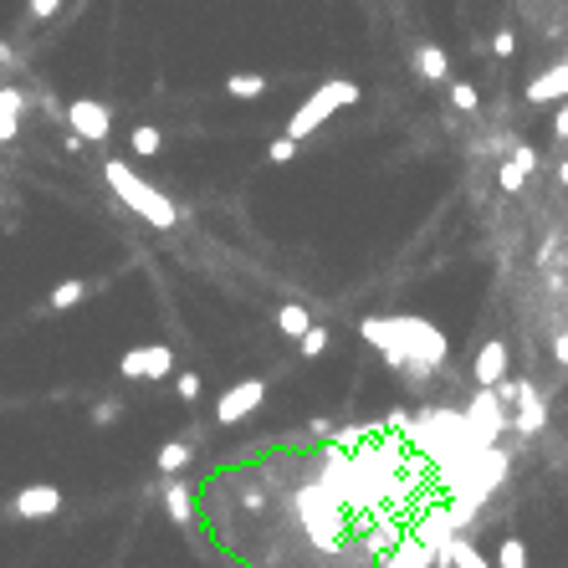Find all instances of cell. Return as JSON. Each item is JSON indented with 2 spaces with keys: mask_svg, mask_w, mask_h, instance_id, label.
<instances>
[{
  "mask_svg": "<svg viewBox=\"0 0 568 568\" xmlns=\"http://www.w3.org/2000/svg\"><path fill=\"white\" fill-rule=\"evenodd\" d=\"M359 338L379 348L389 369H400V374L410 369L415 379L435 374V369L451 359L446 333L435 328L430 318H415V313H400V318H364V323H359Z\"/></svg>",
  "mask_w": 568,
  "mask_h": 568,
  "instance_id": "cell-1",
  "label": "cell"
},
{
  "mask_svg": "<svg viewBox=\"0 0 568 568\" xmlns=\"http://www.w3.org/2000/svg\"><path fill=\"white\" fill-rule=\"evenodd\" d=\"M267 159H272V164H292V159H297V139H287V134L272 139V144H267Z\"/></svg>",
  "mask_w": 568,
  "mask_h": 568,
  "instance_id": "cell-27",
  "label": "cell"
},
{
  "mask_svg": "<svg viewBox=\"0 0 568 568\" xmlns=\"http://www.w3.org/2000/svg\"><path fill=\"white\" fill-rule=\"evenodd\" d=\"M451 103H456L461 113H476V103H482V98H476L471 82H451Z\"/></svg>",
  "mask_w": 568,
  "mask_h": 568,
  "instance_id": "cell-26",
  "label": "cell"
},
{
  "mask_svg": "<svg viewBox=\"0 0 568 568\" xmlns=\"http://www.w3.org/2000/svg\"><path fill=\"white\" fill-rule=\"evenodd\" d=\"M67 123H72V134H82L87 144H103L113 134V113L98 98H72L67 103Z\"/></svg>",
  "mask_w": 568,
  "mask_h": 568,
  "instance_id": "cell-8",
  "label": "cell"
},
{
  "mask_svg": "<svg viewBox=\"0 0 568 568\" xmlns=\"http://www.w3.org/2000/svg\"><path fill=\"white\" fill-rule=\"evenodd\" d=\"M553 134H558V139H568V98H563V108L553 113Z\"/></svg>",
  "mask_w": 568,
  "mask_h": 568,
  "instance_id": "cell-33",
  "label": "cell"
},
{
  "mask_svg": "<svg viewBox=\"0 0 568 568\" xmlns=\"http://www.w3.org/2000/svg\"><path fill=\"white\" fill-rule=\"evenodd\" d=\"M563 98H568V57L528 82V103H563Z\"/></svg>",
  "mask_w": 568,
  "mask_h": 568,
  "instance_id": "cell-13",
  "label": "cell"
},
{
  "mask_svg": "<svg viewBox=\"0 0 568 568\" xmlns=\"http://www.w3.org/2000/svg\"><path fill=\"white\" fill-rule=\"evenodd\" d=\"M471 379H476V389H497V384L507 379V343H502V338H487L482 348H476Z\"/></svg>",
  "mask_w": 568,
  "mask_h": 568,
  "instance_id": "cell-10",
  "label": "cell"
},
{
  "mask_svg": "<svg viewBox=\"0 0 568 568\" xmlns=\"http://www.w3.org/2000/svg\"><path fill=\"white\" fill-rule=\"evenodd\" d=\"M461 415H466V430H471L476 446H497L502 430L512 425V415L502 410V395H497V389H476L471 405H466Z\"/></svg>",
  "mask_w": 568,
  "mask_h": 568,
  "instance_id": "cell-5",
  "label": "cell"
},
{
  "mask_svg": "<svg viewBox=\"0 0 568 568\" xmlns=\"http://www.w3.org/2000/svg\"><path fill=\"white\" fill-rule=\"evenodd\" d=\"M164 512L180 522V528L195 517V487L185 482V476H169V482H164Z\"/></svg>",
  "mask_w": 568,
  "mask_h": 568,
  "instance_id": "cell-15",
  "label": "cell"
},
{
  "mask_svg": "<svg viewBox=\"0 0 568 568\" xmlns=\"http://www.w3.org/2000/svg\"><path fill=\"white\" fill-rule=\"evenodd\" d=\"M512 425H517L522 435H538V430L548 425V405H543V395H538L533 384L517 389V415H512Z\"/></svg>",
  "mask_w": 568,
  "mask_h": 568,
  "instance_id": "cell-12",
  "label": "cell"
},
{
  "mask_svg": "<svg viewBox=\"0 0 568 568\" xmlns=\"http://www.w3.org/2000/svg\"><path fill=\"white\" fill-rule=\"evenodd\" d=\"M103 180H108V185H113V195H118L128 210H134L139 221H149L154 231H174V226H180V210H174V200H169L164 190H154L134 164L108 159V164H103Z\"/></svg>",
  "mask_w": 568,
  "mask_h": 568,
  "instance_id": "cell-3",
  "label": "cell"
},
{
  "mask_svg": "<svg viewBox=\"0 0 568 568\" xmlns=\"http://www.w3.org/2000/svg\"><path fill=\"white\" fill-rule=\"evenodd\" d=\"M553 359L568 369V333H558V338H553Z\"/></svg>",
  "mask_w": 568,
  "mask_h": 568,
  "instance_id": "cell-34",
  "label": "cell"
},
{
  "mask_svg": "<svg viewBox=\"0 0 568 568\" xmlns=\"http://www.w3.org/2000/svg\"><path fill=\"white\" fill-rule=\"evenodd\" d=\"M328 343H333V338H328V328H318V323H313L308 333H302V343H297V348H302V359H323V354H328Z\"/></svg>",
  "mask_w": 568,
  "mask_h": 568,
  "instance_id": "cell-25",
  "label": "cell"
},
{
  "mask_svg": "<svg viewBox=\"0 0 568 568\" xmlns=\"http://www.w3.org/2000/svg\"><path fill=\"white\" fill-rule=\"evenodd\" d=\"M359 441H364V425H343V430H333V446H343V451L359 446Z\"/></svg>",
  "mask_w": 568,
  "mask_h": 568,
  "instance_id": "cell-29",
  "label": "cell"
},
{
  "mask_svg": "<svg viewBox=\"0 0 568 568\" xmlns=\"http://www.w3.org/2000/svg\"><path fill=\"white\" fill-rule=\"evenodd\" d=\"M292 512H297V522H302V533L313 538V548H323V553H338V548H348V507L328 482H302L297 492H292Z\"/></svg>",
  "mask_w": 568,
  "mask_h": 568,
  "instance_id": "cell-2",
  "label": "cell"
},
{
  "mask_svg": "<svg viewBox=\"0 0 568 568\" xmlns=\"http://www.w3.org/2000/svg\"><path fill=\"white\" fill-rule=\"evenodd\" d=\"M415 72H420L425 82H451V57L435 47V41H425V47L415 52Z\"/></svg>",
  "mask_w": 568,
  "mask_h": 568,
  "instance_id": "cell-18",
  "label": "cell"
},
{
  "mask_svg": "<svg viewBox=\"0 0 568 568\" xmlns=\"http://www.w3.org/2000/svg\"><path fill=\"white\" fill-rule=\"evenodd\" d=\"M21 113H26V93L21 87H0V144H11L21 134Z\"/></svg>",
  "mask_w": 568,
  "mask_h": 568,
  "instance_id": "cell-14",
  "label": "cell"
},
{
  "mask_svg": "<svg viewBox=\"0 0 568 568\" xmlns=\"http://www.w3.org/2000/svg\"><path fill=\"white\" fill-rule=\"evenodd\" d=\"M533 164H538L533 144H517V149L507 154V164L497 169V185H502V195H517L522 185H528V174H533Z\"/></svg>",
  "mask_w": 568,
  "mask_h": 568,
  "instance_id": "cell-11",
  "label": "cell"
},
{
  "mask_svg": "<svg viewBox=\"0 0 568 568\" xmlns=\"http://www.w3.org/2000/svg\"><path fill=\"white\" fill-rule=\"evenodd\" d=\"M512 47H517L512 31H497V36H492V52H497V57H512Z\"/></svg>",
  "mask_w": 568,
  "mask_h": 568,
  "instance_id": "cell-32",
  "label": "cell"
},
{
  "mask_svg": "<svg viewBox=\"0 0 568 568\" xmlns=\"http://www.w3.org/2000/svg\"><path fill=\"white\" fill-rule=\"evenodd\" d=\"M277 328H282V338H297L302 343V333L313 328V313L302 308V302H282V308H277Z\"/></svg>",
  "mask_w": 568,
  "mask_h": 568,
  "instance_id": "cell-19",
  "label": "cell"
},
{
  "mask_svg": "<svg viewBox=\"0 0 568 568\" xmlns=\"http://www.w3.org/2000/svg\"><path fill=\"white\" fill-rule=\"evenodd\" d=\"M57 6H62V0H26L31 21H47V16H57Z\"/></svg>",
  "mask_w": 568,
  "mask_h": 568,
  "instance_id": "cell-30",
  "label": "cell"
},
{
  "mask_svg": "<svg viewBox=\"0 0 568 568\" xmlns=\"http://www.w3.org/2000/svg\"><path fill=\"white\" fill-rule=\"evenodd\" d=\"M128 144H134V154H139V159H154V154L164 149V134H159L154 123H139V128H134V139H128Z\"/></svg>",
  "mask_w": 568,
  "mask_h": 568,
  "instance_id": "cell-23",
  "label": "cell"
},
{
  "mask_svg": "<svg viewBox=\"0 0 568 568\" xmlns=\"http://www.w3.org/2000/svg\"><path fill=\"white\" fill-rule=\"evenodd\" d=\"M435 568H492V563H487L482 553H476V543H471V538H461V533H456L441 553H435Z\"/></svg>",
  "mask_w": 568,
  "mask_h": 568,
  "instance_id": "cell-16",
  "label": "cell"
},
{
  "mask_svg": "<svg viewBox=\"0 0 568 568\" xmlns=\"http://www.w3.org/2000/svg\"><path fill=\"white\" fill-rule=\"evenodd\" d=\"M82 297H87V282H82V277H67V282H57V287H52V297H47V302H52L57 313H67V308H77Z\"/></svg>",
  "mask_w": 568,
  "mask_h": 568,
  "instance_id": "cell-22",
  "label": "cell"
},
{
  "mask_svg": "<svg viewBox=\"0 0 568 568\" xmlns=\"http://www.w3.org/2000/svg\"><path fill=\"white\" fill-rule=\"evenodd\" d=\"M226 93L231 98H261V93H267V77H261V72H231Z\"/></svg>",
  "mask_w": 568,
  "mask_h": 568,
  "instance_id": "cell-21",
  "label": "cell"
},
{
  "mask_svg": "<svg viewBox=\"0 0 568 568\" xmlns=\"http://www.w3.org/2000/svg\"><path fill=\"white\" fill-rule=\"evenodd\" d=\"M190 461H195L190 441H169V446H159V476H180Z\"/></svg>",
  "mask_w": 568,
  "mask_h": 568,
  "instance_id": "cell-20",
  "label": "cell"
},
{
  "mask_svg": "<svg viewBox=\"0 0 568 568\" xmlns=\"http://www.w3.org/2000/svg\"><path fill=\"white\" fill-rule=\"evenodd\" d=\"M261 405H267V379H241L221 395V405H215V425H241Z\"/></svg>",
  "mask_w": 568,
  "mask_h": 568,
  "instance_id": "cell-6",
  "label": "cell"
},
{
  "mask_svg": "<svg viewBox=\"0 0 568 568\" xmlns=\"http://www.w3.org/2000/svg\"><path fill=\"white\" fill-rule=\"evenodd\" d=\"M174 389H180V400H185V405H195V400H200V374L185 369L180 379H174Z\"/></svg>",
  "mask_w": 568,
  "mask_h": 568,
  "instance_id": "cell-28",
  "label": "cell"
},
{
  "mask_svg": "<svg viewBox=\"0 0 568 568\" xmlns=\"http://www.w3.org/2000/svg\"><path fill=\"white\" fill-rule=\"evenodd\" d=\"M497 568H528V543H522L517 533L502 538V548H497Z\"/></svg>",
  "mask_w": 568,
  "mask_h": 568,
  "instance_id": "cell-24",
  "label": "cell"
},
{
  "mask_svg": "<svg viewBox=\"0 0 568 568\" xmlns=\"http://www.w3.org/2000/svg\"><path fill=\"white\" fill-rule=\"evenodd\" d=\"M62 502H67L62 487H52V482H31V487H21V492L11 497V512L26 517V522H41V517H57Z\"/></svg>",
  "mask_w": 568,
  "mask_h": 568,
  "instance_id": "cell-9",
  "label": "cell"
},
{
  "mask_svg": "<svg viewBox=\"0 0 568 568\" xmlns=\"http://www.w3.org/2000/svg\"><path fill=\"white\" fill-rule=\"evenodd\" d=\"M558 185H563V190H568V159H563V164H558Z\"/></svg>",
  "mask_w": 568,
  "mask_h": 568,
  "instance_id": "cell-35",
  "label": "cell"
},
{
  "mask_svg": "<svg viewBox=\"0 0 568 568\" xmlns=\"http://www.w3.org/2000/svg\"><path fill=\"white\" fill-rule=\"evenodd\" d=\"M169 369H174V348L169 343H139V348H128V354L118 359L123 379H164Z\"/></svg>",
  "mask_w": 568,
  "mask_h": 568,
  "instance_id": "cell-7",
  "label": "cell"
},
{
  "mask_svg": "<svg viewBox=\"0 0 568 568\" xmlns=\"http://www.w3.org/2000/svg\"><path fill=\"white\" fill-rule=\"evenodd\" d=\"M118 410H123L118 400H103V405L93 410V425H113V420H118Z\"/></svg>",
  "mask_w": 568,
  "mask_h": 568,
  "instance_id": "cell-31",
  "label": "cell"
},
{
  "mask_svg": "<svg viewBox=\"0 0 568 568\" xmlns=\"http://www.w3.org/2000/svg\"><path fill=\"white\" fill-rule=\"evenodd\" d=\"M384 568H435V548L430 543H420L415 533L410 538H400V548L384 558Z\"/></svg>",
  "mask_w": 568,
  "mask_h": 568,
  "instance_id": "cell-17",
  "label": "cell"
},
{
  "mask_svg": "<svg viewBox=\"0 0 568 568\" xmlns=\"http://www.w3.org/2000/svg\"><path fill=\"white\" fill-rule=\"evenodd\" d=\"M348 103H359V82H343V77H333V82H323L318 93L302 103L292 118H287V139H308V134H318V128L338 113V108H348Z\"/></svg>",
  "mask_w": 568,
  "mask_h": 568,
  "instance_id": "cell-4",
  "label": "cell"
}]
</instances>
